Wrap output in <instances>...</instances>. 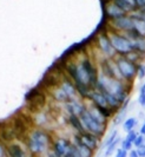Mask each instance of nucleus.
Returning <instances> with one entry per match:
<instances>
[{"label": "nucleus", "instance_id": "nucleus-32", "mask_svg": "<svg viewBox=\"0 0 145 157\" xmlns=\"http://www.w3.org/2000/svg\"><path fill=\"white\" fill-rule=\"evenodd\" d=\"M138 104H139L143 109H145V94H139V96H138Z\"/></svg>", "mask_w": 145, "mask_h": 157}, {"label": "nucleus", "instance_id": "nucleus-23", "mask_svg": "<svg viewBox=\"0 0 145 157\" xmlns=\"http://www.w3.org/2000/svg\"><path fill=\"white\" fill-rule=\"evenodd\" d=\"M121 138L118 137L113 143H111V144L104 150V157H111L113 154H116V151L121 148V147H119V145H121Z\"/></svg>", "mask_w": 145, "mask_h": 157}, {"label": "nucleus", "instance_id": "nucleus-41", "mask_svg": "<svg viewBox=\"0 0 145 157\" xmlns=\"http://www.w3.org/2000/svg\"><path fill=\"white\" fill-rule=\"evenodd\" d=\"M66 157H74L73 155H69V156H66Z\"/></svg>", "mask_w": 145, "mask_h": 157}, {"label": "nucleus", "instance_id": "nucleus-25", "mask_svg": "<svg viewBox=\"0 0 145 157\" xmlns=\"http://www.w3.org/2000/svg\"><path fill=\"white\" fill-rule=\"evenodd\" d=\"M124 57H126L128 59H129L130 62H132V63L135 64H142L143 63V60L145 59L144 56H142L140 53H138L136 51H131L130 53H128L126 56H124Z\"/></svg>", "mask_w": 145, "mask_h": 157}, {"label": "nucleus", "instance_id": "nucleus-3", "mask_svg": "<svg viewBox=\"0 0 145 157\" xmlns=\"http://www.w3.org/2000/svg\"><path fill=\"white\" fill-rule=\"evenodd\" d=\"M95 47L98 50L99 55L102 56V59H114L117 57V53H116L112 44H111V40H110L109 33L106 30L100 31L96 36Z\"/></svg>", "mask_w": 145, "mask_h": 157}, {"label": "nucleus", "instance_id": "nucleus-16", "mask_svg": "<svg viewBox=\"0 0 145 157\" xmlns=\"http://www.w3.org/2000/svg\"><path fill=\"white\" fill-rule=\"evenodd\" d=\"M27 101H28V104L34 106L35 109H41L45 105V103H46V97L40 91L37 92L35 90H33L27 96Z\"/></svg>", "mask_w": 145, "mask_h": 157}, {"label": "nucleus", "instance_id": "nucleus-8", "mask_svg": "<svg viewBox=\"0 0 145 157\" xmlns=\"http://www.w3.org/2000/svg\"><path fill=\"white\" fill-rule=\"evenodd\" d=\"M72 141H70L69 138L65 137H56L53 138L52 142V147L51 150L53 152H56L59 157H66L71 155L72 151Z\"/></svg>", "mask_w": 145, "mask_h": 157}, {"label": "nucleus", "instance_id": "nucleus-27", "mask_svg": "<svg viewBox=\"0 0 145 157\" xmlns=\"http://www.w3.org/2000/svg\"><path fill=\"white\" fill-rule=\"evenodd\" d=\"M121 148L124 150H126L128 152H129L130 150H132L135 147H133V143H131V142H129L128 140H125V138H123L121 142Z\"/></svg>", "mask_w": 145, "mask_h": 157}, {"label": "nucleus", "instance_id": "nucleus-21", "mask_svg": "<svg viewBox=\"0 0 145 157\" xmlns=\"http://www.w3.org/2000/svg\"><path fill=\"white\" fill-rule=\"evenodd\" d=\"M131 43H132L133 51H136V52L145 57V37H140L138 39L131 40Z\"/></svg>", "mask_w": 145, "mask_h": 157}, {"label": "nucleus", "instance_id": "nucleus-13", "mask_svg": "<svg viewBox=\"0 0 145 157\" xmlns=\"http://www.w3.org/2000/svg\"><path fill=\"white\" fill-rule=\"evenodd\" d=\"M59 86L61 87L65 91V94L70 97V99H73V98H77L79 97L78 96V91H77V86L74 84L71 78H69L66 75H64L61 79H60V83H59Z\"/></svg>", "mask_w": 145, "mask_h": 157}, {"label": "nucleus", "instance_id": "nucleus-35", "mask_svg": "<svg viewBox=\"0 0 145 157\" xmlns=\"http://www.w3.org/2000/svg\"><path fill=\"white\" fill-rule=\"evenodd\" d=\"M128 157H139V156H138L137 150L135 149V148H133L132 150H130L129 152H128Z\"/></svg>", "mask_w": 145, "mask_h": 157}, {"label": "nucleus", "instance_id": "nucleus-7", "mask_svg": "<svg viewBox=\"0 0 145 157\" xmlns=\"http://www.w3.org/2000/svg\"><path fill=\"white\" fill-rule=\"evenodd\" d=\"M133 29V19L130 14L123 16L118 19H114L111 21H107V30L119 32V33H126Z\"/></svg>", "mask_w": 145, "mask_h": 157}, {"label": "nucleus", "instance_id": "nucleus-4", "mask_svg": "<svg viewBox=\"0 0 145 157\" xmlns=\"http://www.w3.org/2000/svg\"><path fill=\"white\" fill-rule=\"evenodd\" d=\"M106 31L109 33L111 44H112V46L114 48L117 56H126L131 51H133L131 40L124 33H119V32L107 30V29H106Z\"/></svg>", "mask_w": 145, "mask_h": 157}, {"label": "nucleus", "instance_id": "nucleus-5", "mask_svg": "<svg viewBox=\"0 0 145 157\" xmlns=\"http://www.w3.org/2000/svg\"><path fill=\"white\" fill-rule=\"evenodd\" d=\"M116 63L119 67V71L121 73V77L124 79V82L132 84L133 80L137 78V71H138V65L132 62H130L129 59L124 56H117L114 58Z\"/></svg>", "mask_w": 145, "mask_h": 157}, {"label": "nucleus", "instance_id": "nucleus-1", "mask_svg": "<svg viewBox=\"0 0 145 157\" xmlns=\"http://www.w3.org/2000/svg\"><path fill=\"white\" fill-rule=\"evenodd\" d=\"M53 142V136L48 132L46 129L35 128L27 132L25 138V144L28 152L34 157H40L47 155L51 150Z\"/></svg>", "mask_w": 145, "mask_h": 157}, {"label": "nucleus", "instance_id": "nucleus-12", "mask_svg": "<svg viewBox=\"0 0 145 157\" xmlns=\"http://www.w3.org/2000/svg\"><path fill=\"white\" fill-rule=\"evenodd\" d=\"M77 138L79 140L80 143H83L84 145H86L87 148H90L93 151H97V150L100 148V141L102 138L98 137L96 135L90 134V132H83V134H76Z\"/></svg>", "mask_w": 145, "mask_h": 157}, {"label": "nucleus", "instance_id": "nucleus-42", "mask_svg": "<svg viewBox=\"0 0 145 157\" xmlns=\"http://www.w3.org/2000/svg\"><path fill=\"white\" fill-rule=\"evenodd\" d=\"M144 122H145V118H144Z\"/></svg>", "mask_w": 145, "mask_h": 157}, {"label": "nucleus", "instance_id": "nucleus-26", "mask_svg": "<svg viewBox=\"0 0 145 157\" xmlns=\"http://www.w3.org/2000/svg\"><path fill=\"white\" fill-rule=\"evenodd\" d=\"M144 144H145V136L142 134H138L137 138H136L135 142H133V147L137 149V148L142 147V145H144Z\"/></svg>", "mask_w": 145, "mask_h": 157}, {"label": "nucleus", "instance_id": "nucleus-29", "mask_svg": "<svg viewBox=\"0 0 145 157\" xmlns=\"http://www.w3.org/2000/svg\"><path fill=\"white\" fill-rule=\"evenodd\" d=\"M138 134H139V132H137L136 130H132V131H130V132H128V134H126V136H125V140H128L129 142L133 143V142H135V140L137 138Z\"/></svg>", "mask_w": 145, "mask_h": 157}, {"label": "nucleus", "instance_id": "nucleus-24", "mask_svg": "<svg viewBox=\"0 0 145 157\" xmlns=\"http://www.w3.org/2000/svg\"><path fill=\"white\" fill-rule=\"evenodd\" d=\"M118 137H119V136H118V130H116V129H114V130H112L110 134L107 135V137L104 140L103 144L100 145V149L104 151V150L106 149V148H107V147H109L111 143H113V142L116 141Z\"/></svg>", "mask_w": 145, "mask_h": 157}, {"label": "nucleus", "instance_id": "nucleus-19", "mask_svg": "<svg viewBox=\"0 0 145 157\" xmlns=\"http://www.w3.org/2000/svg\"><path fill=\"white\" fill-rule=\"evenodd\" d=\"M66 121H67V124L72 128L74 130V134H83V132H86L84 126H83V123L80 121V117L78 116H67L66 117Z\"/></svg>", "mask_w": 145, "mask_h": 157}, {"label": "nucleus", "instance_id": "nucleus-34", "mask_svg": "<svg viewBox=\"0 0 145 157\" xmlns=\"http://www.w3.org/2000/svg\"><path fill=\"white\" fill-rule=\"evenodd\" d=\"M135 2H136V7L138 10H142L145 7V0H135Z\"/></svg>", "mask_w": 145, "mask_h": 157}, {"label": "nucleus", "instance_id": "nucleus-37", "mask_svg": "<svg viewBox=\"0 0 145 157\" xmlns=\"http://www.w3.org/2000/svg\"><path fill=\"white\" fill-rule=\"evenodd\" d=\"M139 94H145V83H144V84H142V86H140V90H139Z\"/></svg>", "mask_w": 145, "mask_h": 157}, {"label": "nucleus", "instance_id": "nucleus-36", "mask_svg": "<svg viewBox=\"0 0 145 157\" xmlns=\"http://www.w3.org/2000/svg\"><path fill=\"white\" fill-rule=\"evenodd\" d=\"M139 134H142V135H144V136H145V122L142 124L140 129H139Z\"/></svg>", "mask_w": 145, "mask_h": 157}, {"label": "nucleus", "instance_id": "nucleus-39", "mask_svg": "<svg viewBox=\"0 0 145 157\" xmlns=\"http://www.w3.org/2000/svg\"><path fill=\"white\" fill-rule=\"evenodd\" d=\"M139 13H140V16H142V18H144V19H145V16H144V14H142V12H140V10H139Z\"/></svg>", "mask_w": 145, "mask_h": 157}, {"label": "nucleus", "instance_id": "nucleus-11", "mask_svg": "<svg viewBox=\"0 0 145 157\" xmlns=\"http://www.w3.org/2000/svg\"><path fill=\"white\" fill-rule=\"evenodd\" d=\"M72 151L71 155H73L74 157H93L95 152L93 150H91L90 148H87L86 145H84L83 143L79 142V140L77 138L76 134L73 135L72 137Z\"/></svg>", "mask_w": 145, "mask_h": 157}, {"label": "nucleus", "instance_id": "nucleus-20", "mask_svg": "<svg viewBox=\"0 0 145 157\" xmlns=\"http://www.w3.org/2000/svg\"><path fill=\"white\" fill-rule=\"evenodd\" d=\"M114 2H116L126 14H131L132 12H135V11L137 10L135 0H114Z\"/></svg>", "mask_w": 145, "mask_h": 157}, {"label": "nucleus", "instance_id": "nucleus-18", "mask_svg": "<svg viewBox=\"0 0 145 157\" xmlns=\"http://www.w3.org/2000/svg\"><path fill=\"white\" fill-rule=\"evenodd\" d=\"M50 94L53 98V101L60 104H65L70 101V97L65 94V91L60 86H56L50 90Z\"/></svg>", "mask_w": 145, "mask_h": 157}, {"label": "nucleus", "instance_id": "nucleus-33", "mask_svg": "<svg viewBox=\"0 0 145 157\" xmlns=\"http://www.w3.org/2000/svg\"><path fill=\"white\" fill-rule=\"evenodd\" d=\"M136 149V148H135ZM137 152H138V156L139 157H145V144L144 145H142V147H139L137 148Z\"/></svg>", "mask_w": 145, "mask_h": 157}, {"label": "nucleus", "instance_id": "nucleus-10", "mask_svg": "<svg viewBox=\"0 0 145 157\" xmlns=\"http://www.w3.org/2000/svg\"><path fill=\"white\" fill-rule=\"evenodd\" d=\"M103 7H104V16L107 21H111V20L118 19L123 16H126V13L114 1L103 2Z\"/></svg>", "mask_w": 145, "mask_h": 157}, {"label": "nucleus", "instance_id": "nucleus-31", "mask_svg": "<svg viewBox=\"0 0 145 157\" xmlns=\"http://www.w3.org/2000/svg\"><path fill=\"white\" fill-rule=\"evenodd\" d=\"M114 157H128V151L124 149H121V148H119V149L116 151Z\"/></svg>", "mask_w": 145, "mask_h": 157}, {"label": "nucleus", "instance_id": "nucleus-17", "mask_svg": "<svg viewBox=\"0 0 145 157\" xmlns=\"http://www.w3.org/2000/svg\"><path fill=\"white\" fill-rule=\"evenodd\" d=\"M87 111L90 112V115L95 118L97 122H99L100 124H104V125H107V124H109V121H110V119L105 117L104 115H103V112L99 110L97 106H95L93 104L87 103Z\"/></svg>", "mask_w": 145, "mask_h": 157}, {"label": "nucleus", "instance_id": "nucleus-9", "mask_svg": "<svg viewBox=\"0 0 145 157\" xmlns=\"http://www.w3.org/2000/svg\"><path fill=\"white\" fill-rule=\"evenodd\" d=\"M65 111L67 113V116H78L80 117L81 115L87 110V103L86 101L81 99L79 97L77 98H73V99H70L67 103L64 104Z\"/></svg>", "mask_w": 145, "mask_h": 157}, {"label": "nucleus", "instance_id": "nucleus-14", "mask_svg": "<svg viewBox=\"0 0 145 157\" xmlns=\"http://www.w3.org/2000/svg\"><path fill=\"white\" fill-rule=\"evenodd\" d=\"M7 157H27V152L24 147L18 142H11L6 144Z\"/></svg>", "mask_w": 145, "mask_h": 157}, {"label": "nucleus", "instance_id": "nucleus-38", "mask_svg": "<svg viewBox=\"0 0 145 157\" xmlns=\"http://www.w3.org/2000/svg\"><path fill=\"white\" fill-rule=\"evenodd\" d=\"M140 12H142V14H144V16H145V7L142 8V10H140Z\"/></svg>", "mask_w": 145, "mask_h": 157}, {"label": "nucleus", "instance_id": "nucleus-2", "mask_svg": "<svg viewBox=\"0 0 145 157\" xmlns=\"http://www.w3.org/2000/svg\"><path fill=\"white\" fill-rule=\"evenodd\" d=\"M96 89L102 91L103 94H110L114 97H117L124 104V102L130 98L132 84H129V83L123 82V80H118V79L110 78V77L99 72Z\"/></svg>", "mask_w": 145, "mask_h": 157}, {"label": "nucleus", "instance_id": "nucleus-40", "mask_svg": "<svg viewBox=\"0 0 145 157\" xmlns=\"http://www.w3.org/2000/svg\"><path fill=\"white\" fill-rule=\"evenodd\" d=\"M107 1H114V0H103V2H107Z\"/></svg>", "mask_w": 145, "mask_h": 157}, {"label": "nucleus", "instance_id": "nucleus-28", "mask_svg": "<svg viewBox=\"0 0 145 157\" xmlns=\"http://www.w3.org/2000/svg\"><path fill=\"white\" fill-rule=\"evenodd\" d=\"M137 78L139 80H143L145 78V64H138V71H137Z\"/></svg>", "mask_w": 145, "mask_h": 157}, {"label": "nucleus", "instance_id": "nucleus-6", "mask_svg": "<svg viewBox=\"0 0 145 157\" xmlns=\"http://www.w3.org/2000/svg\"><path fill=\"white\" fill-rule=\"evenodd\" d=\"M80 121L83 123V126L85 129L86 132H90V134H93L103 138V136L106 132V129H107V125H104V124H100L99 122H97L95 118L90 115V112L87 110L85 111L83 115L80 116Z\"/></svg>", "mask_w": 145, "mask_h": 157}, {"label": "nucleus", "instance_id": "nucleus-30", "mask_svg": "<svg viewBox=\"0 0 145 157\" xmlns=\"http://www.w3.org/2000/svg\"><path fill=\"white\" fill-rule=\"evenodd\" d=\"M0 157H7V151H6V144L0 141Z\"/></svg>", "mask_w": 145, "mask_h": 157}, {"label": "nucleus", "instance_id": "nucleus-22", "mask_svg": "<svg viewBox=\"0 0 145 157\" xmlns=\"http://www.w3.org/2000/svg\"><path fill=\"white\" fill-rule=\"evenodd\" d=\"M138 125V118L136 117H129L126 118L123 123V130L128 134L132 130H136V126Z\"/></svg>", "mask_w": 145, "mask_h": 157}, {"label": "nucleus", "instance_id": "nucleus-15", "mask_svg": "<svg viewBox=\"0 0 145 157\" xmlns=\"http://www.w3.org/2000/svg\"><path fill=\"white\" fill-rule=\"evenodd\" d=\"M86 102L91 103V104H93V105H96L98 108H105V106H109L107 105V101H106V97H105V94L102 92V91H99V90H92L91 91V94L89 96V99L86 101Z\"/></svg>", "mask_w": 145, "mask_h": 157}]
</instances>
